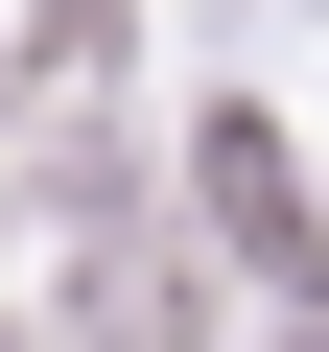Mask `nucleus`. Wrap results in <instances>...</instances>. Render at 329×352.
I'll return each mask as SVG.
<instances>
[{"mask_svg":"<svg viewBox=\"0 0 329 352\" xmlns=\"http://www.w3.org/2000/svg\"><path fill=\"white\" fill-rule=\"evenodd\" d=\"M189 188H212V235H235V258H259V282L306 305V352H329V212H306L282 118H212V141H189Z\"/></svg>","mask_w":329,"mask_h":352,"instance_id":"f257e3e1","label":"nucleus"},{"mask_svg":"<svg viewBox=\"0 0 329 352\" xmlns=\"http://www.w3.org/2000/svg\"><path fill=\"white\" fill-rule=\"evenodd\" d=\"M71 329H94V352H189L212 305H189V258H164V235H118V212H94V258H71Z\"/></svg>","mask_w":329,"mask_h":352,"instance_id":"f03ea898","label":"nucleus"},{"mask_svg":"<svg viewBox=\"0 0 329 352\" xmlns=\"http://www.w3.org/2000/svg\"><path fill=\"white\" fill-rule=\"evenodd\" d=\"M71 71H118V0H0V94H71Z\"/></svg>","mask_w":329,"mask_h":352,"instance_id":"7ed1b4c3","label":"nucleus"}]
</instances>
